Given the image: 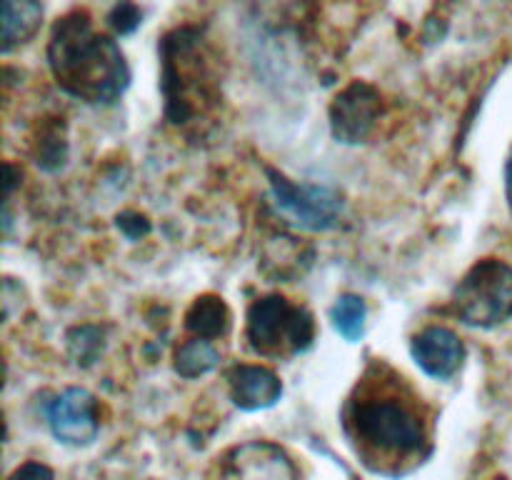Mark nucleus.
Wrapping results in <instances>:
<instances>
[{
	"label": "nucleus",
	"instance_id": "nucleus-7",
	"mask_svg": "<svg viewBox=\"0 0 512 480\" xmlns=\"http://www.w3.org/2000/svg\"><path fill=\"white\" fill-rule=\"evenodd\" d=\"M383 113V95L365 80H353L330 103V130L343 145H360L370 138Z\"/></svg>",
	"mask_w": 512,
	"mask_h": 480
},
{
	"label": "nucleus",
	"instance_id": "nucleus-21",
	"mask_svg": "<svg viewBox=\"0 0 512 480\" xmlns=\"http://www.w3.org/2000/svg\"><path fill=\"white\" fill-rule=\"evenodd\" d=\"M495 480H508V478H495Z\"/></svg>",
	"mask_w": 512,
	"mask_h": 480
},
{
	"label": "nucleus",
	"instance_id": "nucleus-20",
	"mask_svg": "<svg viewBox=\"0 0 512 480\" xmlns=\"http://www.w3.org/2000/svg\"><path fill=\"white\" fill-rule=\"evenodd\" d=\"M505 195H508V205L512 210V153L508 158V165H505Z\"/></svg>",
	"mask_w": 512,
	"mask_h": 480
},
{
	"label": "nucleus",
	"instance_id": "nucleus-9",
	"mask_svg": "<svg viewBox=\"0 0 512 480\" xmlns=\"http://www.w3.org/2000/svg\"><path fill=\"white\" fill-rule=\"evenodd\" d=\"M410 355L425 375L435 380H450L463 368L465 345L450 328L430 325L410 340Z\"/></svg>",
	"mask_w": 512,
	"mask_h": 480
},
{
	"label": "nucleus",
	"instance_id": "nucleus-13",
	"mask_svg": "<svg viewBox=\"0 0 512 480\" xmlns=\"http://www.w3.org/2000/svg\"><path fill=\"white\" fill-rule=\"evenodd\" d=\"M185 330L200 340L220 338L230 330V310L218 295H200L185 313Z\"/></svg>",
	"mask_w": 512,
	"mask_h": 480
},
{
	"label": "nucleus",
	"instance_id": "nucleus-17",
	"mask_svg": "<svg viewBox=\"0 0 512 480\" xmlns=\"http://www.w3.org/2000/svg\"><path fill=\"white\" fill-rule=\"evenodd\" d=\"M143 23V10L133 3H118L110 8L108 25L113 28L115 35H130L140 28Z\"/></svg>",
	"mask_w": 512,
	"mask_h": 480
},
{
	"label": "nucleus",
	"instance_id": "nucleus-5",
	"mask_svg": "<svg viewBox=\"0 0 512 480\" xmlns=\"http://www.w3.org/2000/svg\"><path fill=\"white\" fill-rule=\"evenodd\" d=\"M450 308L468 328L493 330L508 323L512 318V265L498 258L478 260L455 285Z\"/></svg>",
	"mask_w": 512,
	"mask_h": 480
},
{
	"label": "nucleus",
	"instance_id": "nucleus-15",
	"mask_svg": "<svg viewBox=\"0 0 512 480\" xmlns=\"http://www.w3.org/2000/svg\"><path fill=\"white\" fill-rule=\"evenodd\" d=\"M365 318H368V305L360 295L345 293L335 300L333 310H330V320H333L335 333L343 335L348 343H358L365 335Z\"/></svg>",
	"mask_w": 512,
	"mask_h": 480
},
{
	"label": "nucleus",
	"instance_id": "nucleus-1",
	"mask_svg": "<svg viewBox=\"0 0 512 480\" xmlns=\"http://www.w3.org/2000/svg\"><path fill=\"white\" fill-rule=\"evenodd\" d=\"M420 400L403 375L385 363L370 365L348 395L343 430L375 473H388L385 465L423 460L430 453V418Z\"/></svg>",
	"mask_w": 512,
	"mask_h": 480
},
{
	"label": "nucleus",
	"instance_id": "nucleus-6",
	"mask_svg": "<svg viewBox=\"0 0 512 480\" xmlns=\"http://www.w3.org/2000/svg\"><path fill=\"white\" fill-rule=\"evenodd\" d=\"M273 203L298 228L323 233L338 225L343 215V195L330 185L295 183L275 168H265Z\"/></svg>",
	"mask_w": 512,
	"mask_h": 480
},
{
	"label": "nucleus",
	"instance_id": "nucleus-19",
	"mask_svg": "<svg viewBox=\"0 0 512 480\" xmlns=\"http://www.w3.org/2000/svg\"><path fill=\"white\" fill-rule=\"evenodd\" d=\"M8 480H55V473L45 463L28 460V463H23L20 468H15Z\"/></svg>",
	"mask_w": 512,
	"mask_h": 480
},
{
	"label": "nucleus",
	"instance_id": "nucleus-12",
	"mask_svg": "<svg viewBox=\"0 0 512 480\" xmlns=\"http://www.w3.org/2000/svg\"><path fill=\"white\" fill-rule=\"evenodd\" d=\"M0 18H3V43L0 50L5 55L15 50L18 45L28 43L40 28L43 20V5L33 0H3L0 5Z\"/></svg>",
	"mask_w": 512,
	"mask_h": 480
},
{
	"label": "nucleus",
	"instance_id": "nucleus-2",
	"mask_svg": "<svg viewBox=\"0 0 512 480\" xmlns=\"http://www.w3.org/2000/svg\"><path fill=\"white\" fill-rule=\"evenodd\" d=\"M48 65L58 88L88 105L118 103L130 85V68L120 45L110 35L98 33L83 8L55 20Z\"/></svg>",
	"mask_w": 512,
	"mask_h": 480
},
{
	"label": "nucleus",
	"instance_id": "nucleus-11",
	"mask_svg": "<svg viewBox=\"0 0 512 480\" xmlns=\"http://www.w3.org/2000/svg\"><path fill=\"white\" fill-rule=\"evenodd\" d=\"M228 388L235 408L245 410V413L268 410L283 398V383L265 365H233L228 370Z\"/></svg>",
	"mask_w": 512,
	"mask_h": 480
},
{
	"label": "nucleus",
	"instance_id": "nucleus-14",
	"mask_svg": "<svg viewBox=\"0 0 512 480\" xmlns=\"http://www.w3.org/2000/svg\"><path fill=\"white\" fill-rule=\"evenodd\" d=\"M220 363V353L210 340H185L175 350V373L185 380H195L200 375H208Z\"/></svg>",
	"mask_w": 512,
	"mask_h": 480
},
{
	"label": "nucleus",
	"instance_id": "nucleus-16",
	"mask_svg": "<svg viewBox=\"0 0 512 480\" xmlns=\"http://www.w3.org/2000/svg\"><path fill=\"white\" fill-rule=\"evenodd\" d=\"M65 345H68V355L73 358L75 365L90 368L103 355L105 335L98 325H75L65 335Z\"/></svg>",
	"mask_w": 512,
	"mask_h": 480
},
{
	"label": "nucleus",
	"instance_id": "nucleus-4",
	"mask_svg": "<svg viewBox=\"0 0 512 480\" xmlns=\"http://www.w3.org/2000/svg\"><path fill=\"white\" fill-rule=\"evenodd\" d=\"M245 335L250 348L265 358L300 355L313 345L315 318L303 305H293L283 295H265L248 308Z\"/></svg>",
	"mask_w": 512,
	"mask_h": 480
},
{
	"label": "nucleus",
	"instance_id": "nucleus-18",
	"mask_svg": "<svg viewBox=\"0 0 512 480\" xmlns=\"http://www.w3.org/2000/svg\"><path fill=\"white\" fill-rule=\"evenodd\" d=\"M115 228L128 240H140L150 233L153 225H150L148 215L138 213V210H123V213L115 215Z\"/></svg>",
	"mask_w": 512,
	"mask_h": 480
},
{
	"label": "nucleus",
	"instance_id": "nucleus-3",
	"mask_svg": "<svg viewBox=\"0 0 512 480\" xmlns=\"http://www.w3.org/2000/svg\"><path fill=\"white\" fill-rule=\"evenodd\" d=\"M160 90L165 98V118L185 125L218 100V80L208 63L203 35L198 28H175L160 40Z\"/></svg>",
	"mask_w": 512,
	"mask_h": 480
},
{
	"label": "nucleus",
	"instance_id": "nucleus-10",
	"mask_svg": "<svg viewBox=\"0 0 512 480\" xmlns=\"http://www.w3.org/2000/svg\"><path fill=\"white\" fill-rule=\"evenodd\" d=\"M225 480H298L293 460L273 443H248L225 458Z\"/></svg>",
	"mask_w": 512,
	"mask_h": 480
},
{
	"label": "nucleus",
	"instance_id": "nucleus-8",
	"mask_svg": "<svg viewBox=\"0 0 512 480\" xmlns=\"http://www.w3.org/2000/svg\"><path fill=\"white\" fill-rule=\"evenodd\" d=\"M48 425L58 443L73 448L90 445L100 430L98 400L85 388H65L48 405Z\"/></svg>",
	"mask_w": 512,
	"mask_h": 480
}]
</instances>
